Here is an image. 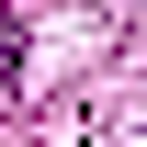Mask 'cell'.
I'll return each instance as SVG.
<instances>
[{"mask_svg":"<svg viewBox=\"0 0 147 147\" xmlns=\"http://www.w3.org/2000/svg\"><path fill=\"white\" fill-rule=\"evenodd\" d=\"M11 68H23V23L0 11V91H11Z\"/></svg>","mask_w":147,"mask_h":147,"instance_id":"cell-1","label":"cell"}]
</instances>
